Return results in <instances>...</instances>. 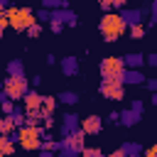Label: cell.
<instances>
[{
  "label": "cell",
  "mask_w": 157,
  "mask_h": 157,
  "mask_svg": "<svg viewBox=\"0 0 157 157\" xmlns=\"http://www.w3.org/2000/svg\"><path fill=\"white\" fill-rule=\"evenodd\" d=\"M108 157H125V155H123V150H115V152H113V155H108Z\"/></svg>",
  "instance_id": "obj_34"
},
{
  "label": "cell",
  "mask_w": 157,
  "mask_h": 157,
  "mask_svg": "<svg viewBox=\"0 0 157 157\" xmlns=\"http://www.w3.org/2000/svg\"><path fill=\"white\" fill-rule=\"evenodd\" d=\"M142 157H152V155H150V152H145V155H142Z\"/></svg>",
  "instance_id": "obj_40"
},
{
  "label": "cell",
  "mask_w": 157,
  "mask_h": 157,
  "mask_svg": "<svg viewBox=\"0 0 157 157\" xmlns=\"http://www.w3.org/2000/svg\"><path fill=\"white\" fill-rule=\"evenodd\" d=\"M152 17H155V22H157V2L152 5Z\"/></svg>",
  "instance_id": "obj_36"
},
{
  "label": "cell",
  "mask_w": 157,
  "mask_h": 157,
  "mask_svg": "<svg viewBox=\"0 0 157 157\" xmlns=\"http://www.w3.org/2000/svg\"><path fill=\"white\" fill-rule=\"evenodd\" d=\"M49 27H52V32H54V34H59V32L64 29V22H59V20H52V25H49Z\"/></svg>",
  "instance_id": "obj_27"
},
{
  "label": "cell",
  "mask_w": 157,
  "mask_h": 157,
  "mask_svg": "<svg viewBox=\"0 0 157 157\" xmlns=\"http://www.w3.org/2000/svg\"><path fill=\"white\" fill-rule=\"evenodd\" d=\"M123 83H145V76L140 74V69H125Z\"/></svg>",
  "instance_id": "obj_11"
},
{
  "label": "cell",
  "mask_w": 157,
  "mask_h": 157,
  "mask_svg": "<svg viewBox=\"0 0 157 157\" xmlns=\"http://www.w3.org/2000/svg\"><path fill=\"white\" fill-rule=\"evenodd\" d=\"M76 125H78V123H76V115H71V113H69V115H66V120H64V135L74 132V130H76Z\"/></svg>",
  "instance_id": "obj_18"
},
{
  "label": "cell",
  "mask_w": 157,
  "mask_h": 157,
  "mask_svg": "<svg viewBox=\"0 0 157 157\" xmlns=\"http://www.w3.org/2000/svg\"><path fill=\"white\" fill-rule=\"evenodd\" d=\"M101 2H103V0H101Z\"/></svg>",
  "instance_id": "obj_43"
},
{
  "label": "cell",
  "mask_w": 157,
  "mask_h": 157,
  "mask_svg": "<svg viewBox=\"0 0 157 157\" xmlns=\"http://www.w3.org/2000/svg\"><path fill=\"white\" fill-rule=\"evenodd\" d=\"M145 61H147V64H150V66H157V54H150V56H147V59H145Z\"/></svg>",
  "instance_id": "obj_30"
},
{
  "label": "cell",
  "mask_w": 157,
  "mask_h": 157,
  "mask_svg": "<svg viewBox=\"0 0 157 157\" xmlns=\"http://www.w3.org/2000/svg\"><path fill=\"white\" fill-rule=\"evenodd\" d=\"M145 83H147L150 91H157V81H155V78H150V81H145Z\"/></svg>",
  "instance_id": "obj_31"
},
{
  "label": "cell",
  "mask_w": 157,
  "mask_h": 157,
  "mask_svg": "<svg viewBox=\"0 0 157 157\" xmlns=\"http://www.w3.org/2000/svg\"><path fill=\"white\" fill-rule=\"evenodd\" d=\"M123 17H125V22L128 25H135V22H140V17H142V12L140 10H125V12H120Z\"/></svg>",
  "instance_id": "obj_16"
},
{
  "label": "cell",
  "mask_w": 157,
  "mask_h": 157,
  "mask_svg": "<svg viewBox=\"0 0 157 157\" xmlns=\"http://www.w3.org/2000/svg\"><path fill=\"white\" fill-rule=\"evenodd\" d=\"M56 98L54 96H42V115H54Z\"/></svg>",
  "instance_id": "obj_13"
},
{
  "label": "cell",
  "mask_w": 157,
  "mask_h": 157,
  "mask_svg": "<svg viewBox=\"0 0 157 157\" xmlns=\"http://www.w3.org/2000/svg\"><path fill=\"white\" fill-rule=\"evenodd\" d=\"M128 32H130V37H132V39H142V37H145V27H142L140 22L128 25Z\"/></svg>",
  "instance_id": "obj_17"
},
{
  "label": "cell",
  "mask_w": 157,
  "mask_h": 157,
  "mask_svg": "<svg viewBox=\"0 0 157 157\" xmlns=\"http://www.w3.org/2000/svg\"><path fill=\"white\" fill-rule=\"evenodd\" d=\"M61 69H64V74H66V76H74V74L78 71V64H76V59H74V56H66V59L61 61Z\"/></svg>",
  "instance_id": "obj_15"
},
{
  "label": "cell",
  "mask_w": 157,
  "mask_h": 157,
  "mask_svg": "<svg viewBox=\"0 0 157 157\" xmlns=\"http://www.w3.org/2000/svg\"><path fill=\"white\" fill-rule=\"evenodd\" d=\"M81 157H103L98 147H83L81 150Z\"/></svg>",
  "instance_id": "obj_23"
},
{
  "label": "cell",
  "mask_w": 157,
  "mask_h": 157,
  "mask_svg": "<svg viewBox=\"0 0 157 157\" xmlns=\"http://www.w3.org/2000/svg\"><path fill=\"white\" fill-rule=\"evenodd\" d=\"M39 17H42V20H52V12H47V10H44V12H39Z\"/></svg>",
  "instance_id": "obj_32"
},
{
  "label": "cell",
  "mask_w": 157,
  "mask_h": 157,
  "mask_svg": "<svg viewBox=\"0 0 157 157\" xmlns=\"http://www.w3.org/2000/svg\"><path fill=\"white\" fill-rule=\"evenodd\" d=\"M152 103H155V105H157V93H155V96H152Z\"/></svg>",
  "instance_id": "obj_38"
},
{
  "label": "cell",
  "mask_w": 157,
  "mask_h": 157,
  "mask_svg": "<svg viewBox=\"0 0 157 157\" xmlns=\"http://www.w3.org/2000/svg\"><path fill=\"white\" fill-rule=\"evenodd\" d=\"M15 150H17V142L12 140V135H0V152L5 157H15Z\"/></svg>",
  "instance_id": "obj_10"
},
{
  "label": "cell",
  "mask_w": 157,
  "mask_h": 157,
  "mask_svg": "<svg viewBox=\"0 0 157 157\" xmlns=\"http://www.w3.org/2000/svg\"><path fill=\"white\" fill-rule=\"evenodd\" d=\"M27 34H29V37H39V34H42V25H39V22H34V25L27 29Z\"/></svg>",
  "instance_id": "obj_25"
},
{
  "label": "cell",
  "mask_w": 157,
  "mask_h": 157,
  "mask_svg": "<svg viewBox=\"0 0 157 157\" xmlns=\"http://www.w3.org/2000/svg\"><path fill=\"white\" fill-rule=\"evenodd\" d=\"M123 74H125V64H123V59H118V56H105V59L101 61V76H103V78L123 81Z\"/></svg>",
  "instance_id": "obj_6"
},
{
  "label": "cell",
  "mask_w": 157,
  "mask_h": 157,
  "mask_svg": "<svg viewBox=\"0 0 157 157\" xmlns=\"http://www.w3.org/2000/svg\"><path fill=\"white\" fill-rule=\"evenodd\" d=\"M7 76H22V64L20 61H12L7 66Z\"/></svg>",
  "instance_id": "obj_20"
},
{
  "label": "cell",
  "mask_w": 157,
  "mask_h": 157,
  "mask_svg": "<svg viewBox=\"0 0 157 157\" xmlns=\"http://www.w3.org/2000/svg\"><path fill=\"white\" fill-rule=\"evenodd\" d=\"M59 101H61V103H76L78 98H76V93H71V91H66V93H61V96H59Z\"/></svg>",
  "instance_id": "obj_24"
},
{
  "label": "cell",
  "mask_w": 157,
  "mask_h": 157,
  "mask_svg": "<svg viewBox=\"0 0 157 157\" xmlns=\"http://www.w3.org/2000/svg\"><path fill=\"white\" fill-rule=\"evenodd\" d=\"M27 91H29V83H27L25 76H7L2 81V93L10 101H22Z\"/></svg>",
  "instance_id": "obj_4"
},
{
  "label": "cell",
  "mask_w": 157,
  "mask_h": 157,
  "mask_svg": "<svg viewBox=\"0 0 157 157\" xmlns=\"http://www.w3.org/2000/svg\"><path fill=\"white\" fill-rule=\"evenodd\" d=\"M101 93H103L108 101H123V98H125L123 81H115V78H103V81H101Z\"/></svg>",
  "instance_id": "obj_7"
},
{
  "label": "cell",
  "mask_w": 157,
  "mask_h": 157,
  "mask_svg": "<svg viewBox=\"0 0 157 157\" xmlns=\"http://www.w3.org/2000/svg\"><path fill=\"white\" fill-rule=\"evenodd\" d=\"M47 7H66V0H42Z\"/></svg>",
  "instance_id": "obj_26"
},
{
  "label": "cell",
  "mask_w": 157,
  "mask_h": 157,
  "mask_svg": "<svg viewBox=\"0 0 157 157\" xmlns=\"http://www.w3.org/2000/svg\"><path fill=\"white\" fill-rule=\"evenodd\" d=\"M2 98H5V93H2V86H0V101H2Z\"/></svg>",
  "instance_id": "obj_39"
},
{
  "label": "cell",
  "mask_w": 157,
  "mask_h": 157,
  "mask_svg": "<svg viewBox=\"0 0 157 157\" xmlns=\"http://www.w3.org/2000/svg\"><path fill=\"white\" fill-rule=\"evenodd\" d=\"M123 64H125V69H140L145 64V56L142 54H128V56H123Z\"/></svg>",
  "instance_id": "obj_12"
},
{
  "label": "cell",
  "mask_w": 157,
  "mask_h": 157,
  "mask_svg": "<svg viewBox=\"0 0 157 157\" xmlns=\"http://www.w3.org/2000/svg\"><path fill=\"white\" fill-rule=\"evenodd\" d=\"M83 147H86V132H83L81 128H76L74 132L64 135V140H61V150H64V157H69V155H78Z\"/></svg>",
  "instance_id": "obj_5"
},
{
  "label": "cell",
  "mask_w": 157,
  "mask_h": 157,
  "mask_svg": "<svg viewBox=\"0 0 157 157\" xmlns=\"http://www.w3.org/2000/svg\"><path fill=\"white\" fill-rule=\"evenodd\" d=\"M39 157H54V152H49V150H44V152H42Z\"/></svg>",
  "instance_id": "obj_35"
},
{
  "label": "cell",
  "mask_w": 157,
  "mask_h": 157,
  "mask_svg": "<svg viewBox=\"0 0 157 157\" xmlns=\"http://www.w3.org/2000/svg\"><path fill=\"white\" fill-rule=\"evenodd\" d=\"M0 110H2L5 115H10V113L15 110V101H10V98H2V101H0Z\"/></svg>",
  "instance_id": "obj_19"
},
{
  "label": "cell",
  "mask_w": 157,
  "mask_h": 157,
  "mask_svg": "<svg viewBox=\"0 0 157 157\" xmlns=\"http://www.w3.org/2000/svg\"><path fill=\"white\" fill-rule=\"evenodd\" d=\"M5 2H7V0H0V10H5Z\"/></svg>",
  "instance_id": "obj_37"
},
{
  "label": "cell",
  "mask_w": 157,
  "mask_h": 157,
  "mask_svg": "<svg viewBox=\"0 0 157 157\" xmlns=\"http://www.w3.org/2000/svg\"><path fill=\"white\" fill-rule=\"evenodd\" d=\"M81 130H83L86 135H98V132L103 130V120H101L98 115H86V118L81 120Z\"/></svg>",
  "instance_id": "obj_8"
},
{
  "label": "cell",
  "mask_w": 157,
  "mask_h": 157,
  "mask_svg": "<svg viewBox=\"0 0 157 157\" xmlns=\"http://www.w3.org/2000/svg\"><path fill=\"white\" fill-rule=\"evenodd\" d=\"M5 27H10V22H7V15H5V10H0V32H2Z\"/></svg>",
  "instance_id": "obj_28"
},
{
  "label": "cell",
  "mask_w": 157,
  "mask_h": 157,
  "mask_svg": "<svg viewBox=\"0 0 157 157\" xmlns=\"http://www.w3.org/2000/svg\"><path fill=\"white\" fill-rule=\"evenodd\" d=\"M22 103H25V110H42V96L34 91H27Z\"/></svg>",
  "instance_id": "obj_9"
},
{
  "label": "cell",
  "mask_w": 157,
  "mask_h": 157,
  "mask_svg": "<svg viewBox=\"0 0 157 157\" xmlns=\"http://www.w3.org/2000/svg\"><path fill=\"white\" fill-rule=\"evenodd\" d=\"M101 34L105 42H118V37H123L128 32V22L120 12H105L101 17V25H98Z\"/></svg>",
  "instance_id": "obj_1"
},
{
  "label": "cell",
  "mask_w": 157,
  "mask_h": 157,
  "mask_svg": "<svg viewBox=\"0 0 157 157\" xmlns=\"http://www.w3.org/2000/svg\"><path fill=\"white\" fill-rule=\"evenodd\" d=\"M10 118H12V123L20 128V125H25V110H12L10 113Z\"/></svg>",
  "instance_id": "obj_21"
},
{
  "label": "cell",
  "mask_w": 157,
  "mask_h": 157,
  "mask_svg": "<svg viewBox=\"0 0 157 157\" xmlns=\"http://www.w3.org/2000/svg\"><path fill=\"white\" fill-rule=\"evenodd\" d=\"M0 157H5V155H2V152H0Z\"/></svg>",
  "instance_id": "obj_41"
},
{
  "label": "cell",
  "mask_w": 157,
  "mask_h": 157,
  "mask_svg": "<svg viewBox=\"0 0 157 157\" xmlns=\"http://www.w3.org/2000/svg\"><path fill=\"white\" fill-rule=\"evenodd\" d=\"M15 130H17V125L12 123V118L10 115H2L0 118V135H12Z\"/></svg>",
  "instance_id": "obj_14"
},
{
  "label": "cell",
  "mask_w": 157,
  "mask_h": 157,
  "mask_svg": "<svg viewBox=\"0 0 157 157\" xmlns=\"http://www.w3.org/2000/svg\"><path fill=\"white\" fill-rule=\"evenodd\" d=\"M5 15H7V22H10V27L15 32H27L37 22V15L29 7H7Z\"/></svg>",
  "instance_id": "obj_3"
},
{
  "label": "cell",
  "mask_w": 157,
  "mask_h": 157,
  "mask_svg": "<svg viewBox=\"0 0 157 157\" xmlns=\"http://www.w3.org/2000/svg\"><path fill=\"white\" fill-rule=\"evenodd\" d=\"M12 140H15L22 150L34 152V150H42L44 130H42V128H34V125H20V128L12 132Z\"/></svg>",
  "instance_id": "obj_2"
},
{
  "label": "cell",
  "mask_w": 157,
  "mask_h": 157,
  "mask_svg": "<svg viewBox=\"0 0 157 157\" xmlns=\"http://www.w3.org/2000/svg\"><path fill=\"white\" fill-rule=\"evenodd\" d=\"M147 152H150V155H152V157H157V145H152V147H150V150H147Z\"/></svg>",
  "instance_id": "obj_33"
},
{
  "label": "cell",
  "mask_w": 157,
  "mask_h": 157,
  "mask_svg": "<svg viewBox=\"0 0 157 157\" xmlns=\"http://www.w3.org/2000/svg\"><path fill=\"white\" fill-rule=\"evenodd\" d=\"M0 37H2V32H0Z\"/></svg>",
  "instance_id": "obj_42"
},
{
  "label": "cell",
  "mask_w": 157,
  "mask_h": 157,
  "mask_svg": "<svg viewBox=\"0 0 157 157\" xmlns=\"http://www.w3.org/2000/svg\"><path fill=\"white\" fill-rule=\"evenodd\" d=\"M132 113H135V115L142 113V101H135V103H132Z\"/></svg>",
  "instance_id": "obj_29"
},
{
  "label": "cell",
  "mask_w": 157,
  "mask_h": 157,
  "mask_svg": "<svg viewBox=\"0 0 157 157\" xmlns=\"http://www.w3.org/2000/svg\"><path fill=\"white\" fill-rule=\"evenodd\" d=\"M59 147H61V142H56V140H42V150L54 152V150H59Z\"/></svg>",
  "instance_id": "obj_22"
}]
</instances>
